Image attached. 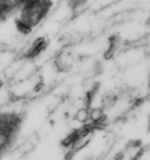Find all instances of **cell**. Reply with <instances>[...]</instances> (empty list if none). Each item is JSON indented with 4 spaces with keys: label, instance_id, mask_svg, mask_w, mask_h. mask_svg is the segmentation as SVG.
<instances>
[{
    "label": "cell",
    "instance_id": "cell-1",
    "mask_svg": "<svg viewBox=\"0 0 150 160\" xmlns=\"http://www.w3.org/2000/svg\"><path fill=\"white\" fill-rule=\"evenodd\" d=\"M51 0H29L20 8L18 26L21 31H30L49 12Z\"/></svg>",
    "mask_w": 150,
    "mask_h": 160
},
{
    "label": "cell",
    "instance_id": "cell-2",
    "mask_svg": "<svg viewBox=\"0 0 150 160\" xmlns=\"http://www.w3.org/2000/svg\"><path fill=\"white\" fill-rule=\"evenodd\" d=\"M88 0H68L69 5L71 8H79V6H82Z\"/></svg>",
    "mask_w": 150,
    "mask_h": 160
}]
</instances>
